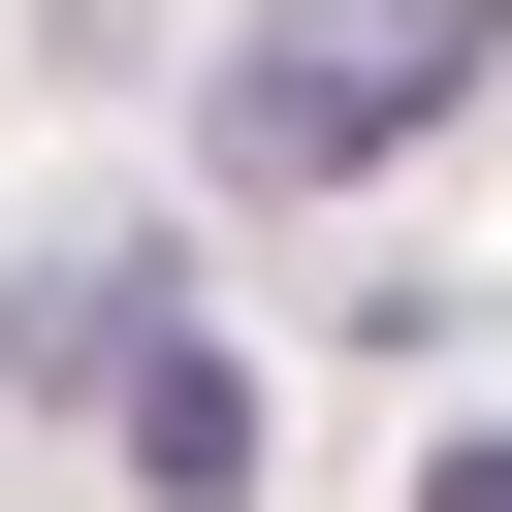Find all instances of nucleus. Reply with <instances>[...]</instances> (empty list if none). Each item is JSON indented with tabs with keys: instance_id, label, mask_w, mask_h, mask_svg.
I'll list each match as a JSON object with an SVG mask.
<instances>
[{
	"instance_id": "nucleus-2",
	"label": "nucleus",
	"mask_w": 512,
	"mask_h": 512,
	"mask_svg": "<svg viewBox=\"0 0 512 512\" xmlns=\"http://www.w3.org/2000/svg\"><path fill=\"white\" fill-rule=\"evenodd\" d=\"M448 512H512V448H448Z\"/></svg>"
},
{
	"instance_id": "nucleus-1",
	"label": "nucleus",
	"mask_w": 512,
	"mask_h": 512,
	"mask_svg": "<svg viewBox=\"0 0 512 512\" xmlns=\"http://www.w3.org/2000/svg\"><path fill=\"white\" fill-rule=\"evenodd\" d=\"M480 32H512V0H288L224 128H256V160H384V128H448V96H480Z\"/></svg>"
}]
</instances>
